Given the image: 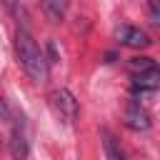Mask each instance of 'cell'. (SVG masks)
I'll return each instance as SVG.
<instances>
[{"instance_id": "4", "label": "cell", "mask_w": 160, "mask_h": 160, "mask_svg": "<svg viewBox=\"0 0 160 160\" xmlns=\"http://www.w3.org/2000/svg\"><path fill=\"white\" fill-rule=\"evenodd\" d=\"M120 42L128 45V48H135V50H142L150 45V35L140 28H132V25H125L120 28Z\"/></svg>"}, {"instance_id": "8", "label": "cell", "mask_w": 160, "mask_h": 160, "mask_svg": "<svg viewBox=\"0 0 160 160\" xmlns=\"http://www.w3.org/2000/svg\"><path fill=\"white\" fill-rule=\"evenodd\" d=\"M42 10L50 18V22H60L68 10V0H42Z\"/></svg>"}, {"instance_id": "3", "label": "cell", "mask_w": 160, "mask_h": 160, "mask_svg": "<svg viewBox=\"0 0 160 160\" xmlns=\"http://www.w3.org/2000/svg\"><path fill=\"white\" fill-rule=\"evenodd\" d=\"M28 152H30V142H28L25 122H22V118H18L12 122V130H10V155L15 160H25Z\"/></svg>"}, {"instance_id": "9", "label": "cell", "mask_w": 160, "mask_h": 160, "mask_svg": "<svg viewBox=\"0 0 160 160\" xmlns=\"http://www.w3.org/2000/svg\"><path fill=\"white\" fill-rule=\"evenodd\" d=\"M152 68H155V62H152L150 58H132V60H130V70H132L135 75L148 72V70H152Z\"/></svg>"}, {"instance_id": "2", "label": "cell", "mask_w": 160, "mask_h": 160, "mask_svg": "<svg viewBox=\"0 0 160 160\" xmlns=\"http://www.w3.org/2000/svg\"><path fill=\"white\" fill-rule=\"evenodd\" d=\"M50 108H52L55 115H58L62 122H68V125H72V122L78 120V112H80V105H78L75 95H72L70 90H65V88L50 92Z\"/></svg>"}, {"instance_id": "7", "label": "cell", "mask_w": 160, "mask_h": 160, "mask_svg": "<svg viewBox=\"0 0 160 160\" xmlns=\"http://www.w3.org/2000/svg\"><path fill=\"white\" fill-rule=\"evenodd\" d=\"M102 148H105L108 160H125V152H122L118 138H115L110 130H102Z\"/></svg>"}, {"instance_id": "5", "label": "cell", "mask_w": 160, "mask_h": 160, "mask_svg": "<svg viewBox=\"0 0 160 160\" xmlns=\"http://www.w3.org/2000/svg\"><path fill=\"white\" fill-rule=\"evenodd\" d=\"M125 125H128L130 130H148V128H150V118H148V112H145L138 102H132V105L128 108V112H125Z\"/></svg>"}, {"instance_id": "1", "label": "cell", "mask_w": 160, "mask_h": 160, "mask_svg": "<svg viewBox=\"0 0 160 160\" xmlns=\"http://www.w3.org/2000/svg\"><path fill=\"white\" fill-rule=\"evenodd\" d=\"M15 55H18L20 68L25 70V75L35 85H40V82L48 80L50 60L45 58V52L40 50V45L35 42V38L30 35L28 28H18V32H15Z\"/></svg>"}, {"instance_id": "6", "label": "cell", "mask_w": 160, "mask_h": 160, "mask_svg": "<svg viewBox=\"0 0 160 160\" xmlns=\"http://www.w3.org/2000/svg\"><path fill=\"white\" fill-rule=\"evenodd\" d=\"M0 2H2V8L18 20L20 28H28V22H30V12H28V8L22 5V0H0Z\"/></svg>"}, {"instance_id": "10", "label": "cell", "mask_w": 160, "mask_h": 160, "mask_svg": "<svg viewBox=\"0 0 160 160\" xmlns=\"http://www.w3.org/2000/svg\"><path fill=\"white\" fill-rule=\"evenodd\" d=\"M5 120H10V108H8L5 98L0 95V122H5Z\"/></svg>"}]
</instances>
